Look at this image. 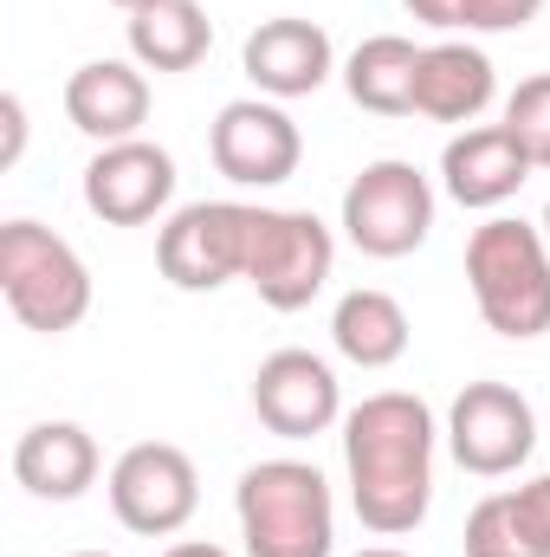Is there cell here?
I'll use <instances>...</instances> for the list:
<instances>
[{"instance_id": "6da1fadb", "label": "cell", "mask_w": 550, "mask_h": 557, "mask_svg": "<svg viewBox=\"0 0 550 557\" xmlns=\"http://www.w3.org/2000/svg\"><path fill=\"white\" fill-rule=\"evenodd\" d=\"M343 467L357 519L376 539H402L434 499V416L421 396L383 389L343 416Z\"/></svg>"}, {"instance_id": "7a4b0ae2", "label": "cell", "mask_w": 550, "mask_h": 557, "mask_svg": "<svg viewBox=\"0 0 550 557\" xmlns=\"http://www.w3.org/2000/svg\"><path fill=\"white\" fill-rule=\"evenodd\" d=\"M466 285L479 318L499 337H545L550 331V240L532 221H486L466 240Z\"/></svg>"}, {"instance_id": "3957f363", "label": "cell", "mask_w": 550, "mask_h": 557, "mask_svg": "<svg viewBox=\"0 0 550 557\" xmlns=\"http://www.w3.org/2000/svg\"><path fill=\"white\" fill-rule=\"evenodd\" d=\"M234 506H240L247 557H330V545H337L330 486L304 460H260V467H247Z\"/></svg>"}, {"instance_id": "277c9868", "label": "cell", "mask_w": 550, "mask_h": 557, "mask_svg": "<svg viewBox=\"0 0 550 557\" xmlns=\"http://www.w3.org/2000/svg\"><path fill=\"white\" fill-rule=\"evenodd\" d=\"M0 292H7V311L26 331H46V337L72 331L91 311L85 260L39 221H7L0 227Z\"/></svg>"}, {"instance_id": "5b68a950", "label": "cell", "mask_w": 550, "mask_h": 557, "mask_svg": "<svg viewBox=\"0 0 550 557\" xmlns=\"http://www.w3.org/2000/svg\"><path fill=\"white\" fill-rule=\"evenodd\" d=\"M337 260V240L317 214L304 208H253V240H247V285L273 311H304Z\"/></svg>"}, {"instance_id": "8992f818", "label": "cell", "mask_w": 550, "mask_h": 557, "mask_svg": "<svg viewBox=\"0 0 550 557\" xmlns=\"http://www.w3.org/2000/svg\"><path fill=\"white\" fill-rule=\"evenodd\" d=\"M434 227V188L414 162H370L343 188V234L370 260H402Z\"/></svg>"}, {"instance_id": "52a82bcc", "label": "cell", "mask_w": 550, "mask_h": 557, "mask_svg": "<svg viewBox=\"0 0 550 557\" xmlns=\"http://www.w3.org/2000/svg\"><path fill=\"white\" fill-rule=\"evenodd\" d=\"M247 240H253V208H240V201H195V208H182L162 227L155 267L182 292H214L227 278H247Z\"/></svg>"}, {"instance_id": "ba28073f", "label": "cell", "mask_w": 550, "mask_h": 557, "mask_svg": "<svg viewBox=\"0 0 550 557\" xmlns=\"http://www.w3.org/2000/svg\"><path fill=\"white\" fill-rule=\"evenodd\" d=\"M447 447L479 480L518 473L538 447V416L512 383H466L453 396V416H447Z\"/></svg>"}, {"instance_id": "9c48e42d", "label": "cell", "mask_w": 550, "mask_h": 557, "mask_svg": "<svg viewBox=\"0 0 550 557\" xmlns=\"http://www.w3.org/2000/svg\"><path fill=\"white\" fill-rule=\"evenodd\" d=\"M201 506V480L195 460L168 441H137L117 467H111V512L137 532V539H168L195 519Z\"/></svg>"}, {"instance_id": "30bf717a", "label": "cell", "mask_w": 550, "mask_h": 557, "mask_svg": "<svg viewBox=\"0 0 550 557\" xmlns=\"http://www.w3.org/2000/svg\"><path fill=\"white\" fill-rule=\"evenodd\" d=\"M175 195V156L155 149V143H104L85 169V208L104 221V227H142L168 208Z\"/></svg>"}, {"instance_id": "8fae6325", "label": "cell", "mask_w": 550, "mask_h": 557, "mask_svg": "<svg viewBox=\"0 0 550 557\" xmlns=\"http://www.w3.org/2000/svg\"><path fill=\"white\" fill-rule=\"evenodd\" d=\"M214 169L240 188H278L298 175V156H304V137L298 124L278 111V104H260V98H240L214 117Z\"/></svg>"}, {"instance_id": "7c38bea8", "label": "cell", "mask_w": 550, "mask_h": 557, "mask_svg": "<svg viewBox=\"0 0 550 557\" xmlns=\"http://www.w3.org/2000/svg\"><path fill=\"white\" fill-rule=\"evenodd\" d=\"M253 409H260V421L278 441H311V434H324L343 416V396H337V376H330L324 357L273 350L260 363V376H253Z\"/></svg>"}, {"instance_id": "4fadbf2b", "label": "cell", "mask_w": 550, "mask_h": 557, "mask_svg": "<svg viewBox=\"0 0 550 557\" xmlns=\"http://www.w3.org/2000/svg\"><path fill=\"white\" fill-rule=\"evenodd\" d=\"M247 78L266 98H311L330 78V33L311 20H266L247 33Z\"/></svg>"}, {"instance_id": "5bb4252c", "label": "cell", "mask_w": 550, "mask_h": 557, "mask_svg": "<svg viewBox=\"0 0 550 557\" xmlns=\"http://www.w3.org/2000/svg\"><path fill=\"white\" fill-rule=\"evenodd\" d=\"M65 117L98 143H130L149 117V78L124 59H91L65 78Z\"/></svg>"}, {"instance_id": "9a60e30c", "label": "cell", "mask_w": 550, "mask_h": 557, "mask_svg": "<svg viewBox=\"0 0 550 557\" xmlns=\"http://www.w3.org/2000/svg\"><path fill=\"white\" fill-rule=\"evenodd\" d=\"M532 175V156L518 149V137L505 124H486V131H466V137L447 143L440 156V182L460 208H499L525 188Z\"/></svg>"}, {"instance_id": "2e32d148", "label": "cell", "mask_w": 550, "mask_h": 557, "mask_svg": "<svg viewBox=\"0 0 550 557\" xmlns=\"http://www.w3.org/2000/svg\"><path fill=\"white\" fill-rule=\"evenodd\" d=\"M13 480L33 499H78L98 480V441L78 421H39L13 447Z\"/></svg>"}, {"instance_id": "e0dca14e", "label": "cell", "mask_w": 550, "mask_h": 557, "mask_svg": "<svg viewBox=\"0 0 550 557\" xmlns=\"http://www.w3.org/2000/svg\"><path fill=\"white\" fill-rule=\"evenodd\" d=\"M492 104V59L479 46H427L421 72H414V111L434 124H473Z\"/></svg>"}, {"instance_id": "ac0fdd59", "label": "cell", "mask_w": 550, "mask_h": 557, "mask_svg": "<svg viewBox=\"0 0 550 557\" xmlns=\"http://www.w3.org/2000/svg\"><path fill=\"white\" fill-rule=\"evenodd\" d=\"M466 557H550V480L479 499L466 519Z\"/></svg>"}, {"instance_id": "d6986e66", "label": "cell", "mask_w": 550, "mask_h": 557, "mask_svg": "<svg viewBox=\"0 0 550 557\" xmlns=\"http://www.w3.org/2000/svg\"><path fill=\"white\" fill-rule=\"evenodd\" d=\"M214 46V26L201 13V0H155L130 13V52L149 72H195Z\"/></svg>"}, {"instance_id": "ffe728a7", "label": "cell", "mask_w": 550, "mask_h": 557, "mask_svg": "<svg viewBox=\"0 0 550 557\" xmlns=\"http://www.w3.org/2000/svg\"><path fill=\"white\" fill-rule=\"evenodd\" d=\"M414 72H421L414 39L376 33V39H363V46L350 52L343 85H350V98H357L363 111H376V117H409L414 111Z\"/></svg>"}, {"instance_id": "44dd1931", "label": "cell", "mask_w": 550, "mask_h": 557, "mask_svg": "<svg viewBox=\"0 0 550 557\" xmlns=\"http://www.w3.org/2000/svg\"><path fill=\"white\" fill-rule=\"evenodd\" d=\"M330 337H337V350L357 370H389L409 350V311L389 292H370L363 285V292H343V305L330 318Z\"/></svg>"}, {"instance_id": "7402d4cb", "label": "cell", "mask_w": 550, "mask_h": 557, "mask_svg": "<svg viewBox=\"0 0 550 557\" xmlns=\"http://www.w3.org/2000/svg\"><path fill=\"white\" fill-rule=\"evenodd\" d=\"M505 131L518 137V149L532 156V169H550V72L525 78L505 104Z\"/></svg>"}, {"instance_id": "603a6c76", "label": "cell", "mask_w": 550, "mask_h": 557, "mask_svg": "<svg viewBox=\"0 0 550 557\" xmlns=\"http://www.w3.org/2000/svg\"><path fill=\"white\" fill-rule=\"evenodd\" d=\"M538 13H545V0H466L460 26H466V33H518V26H532Z\"/></svg>"}, {"instance_id": "cb8c5ba5", "label": "cell", "mask_w": 550, "mask_h": 557, "mask_svg": "<svg viewBox=\"0 0 550 557\" xmlns=\"http://www.w3.org/2000/svg\"><path fill=\"white\" fill-rule=\"evenodd\" d=\"M421 26H460V13H466V0H402Z\"/></svg>"}, {"instance_id": "d4e9b609", "label": "cell", "mask_w": 550, "mask_h": 557, "mask_svg": "<svg viewBox=\"0 0 550 557\" xmlns=\"http://www.w3.org/2000/svg\"><path fill=\"white\" fill-rule=\"evenodd\" d=\"M0 124H7L0 162H20V143H26V111H20V98H0Z\"/></svg>"}, {"instance_id": "484cf974", "label": "cell", "mask_w": 550, "mask_h": 557, "mask_svg": "<svg viewBox=\"0 0 550 557\" xmlns=\"http://www.w3.org/2000/svg\"><path fill=\"white\" fill-rule=\"evenodd\" d=\"M162 557H227L221 545H201V539H188V545H168Z\"/></svg>"}, {"instance_id": "4316f807", "label": "cell", "mask_w": 550, "mask_h": 557, "mask_svg": "<svg viewBox=\"0 0 550 557\" xmlns=\"http://www.w3.org/2000/svg\"><path fill=\"white\" fill-rule=\"evenodd\" d=\"M117 7H124V13H142V7H155V0H117Z\"/></svg>"}, {"instance_id": "83f0119b", "label": "cell", "mask_w": 550, "mask_h": 557, "mask_svg": "<svg viewBox=\"0 0 550 557\" xmlns=\"http://www.w3.org/2000/svg\"><path fill=\"white\" fill-rule=\"evenodd\" d=\"M363 557H409V552H389V545H376V552H363Z\"/></svg>"}, {"instance_id": "f1b7e54d", "label": "cell", "mask_w": 550, "mask_h": 557, "mask_svg": "<svg viewBox=\"0 0 550 557\" xmlns=\"http://www.w3.org/2000/svg\"><path fill=\"white\" fill-rule=\"evenodd\" d=\"M545 240H550V201H545Z\"/></svg>"}, {"instance_id": "f546056e", "label": "cell", "mask_w": 550, "mask_h": 557, "mask_svg": "<svg viewBox=\"0 0 550 557\" xmlns=\"http://www.w3.org/2000/svg\"><path fill=\"white\" fill-rule=\"evenodd\" d=\"M72 557H104V552H72Z\"/></svg>"}, {"instance_id": "4dcf8cb0", "label": "cell", "mask_w": 550, "mask_h": 557, "mask_svg": "<svg viewBox=\"0 0 550 557\" xmlns=\"http://www.w3.org/2000/svg\"><path fill=\"white\" fill-rule=\"evenodd\" d=\"M545 480H550V473H545Z\"/></svg>"}]
</instances>
